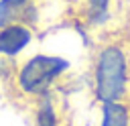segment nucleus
<instances>
[{
	"mask_svg": "<svg viewBox=\"0 0 130 126\" xmlns=\"http://www.w3.org/2000/svg\"><path fill=\"white\" fill-rule=\"evenodd\" d=\"M91 91L100 104L126 102L130 96V45L108 41L91 59Z\"/></svg>",
	"mask_w": 130,
	"mask_h": 126,
	"instance_id": "nucleus-1",
	"label": "nucleus"
},
{
	"mask_svg": "<svg viewBox=\"0 0 130 126\" xmlns=\"http://www.w3.org/2000/svg\"><path fill=\"white\" fill-rule=\"evenodd\" d=\"M67 71H69L67 59L49 53H35L14 69L8 81L12 91L20 100L30 104L41 96L53 93L57 83L67 75Z\"/></svg>",
	"mask_w": 130,
	"mask_h": 126,
	"instance_id": "nucleus-2",
	"label": "nucleus"
},
{
	"mask_svg": "<svg viewBox=\"0 0 130 126\" xmlns=\"http://www.w3.org/2000/svg\"><path fill=\"white\" fill-rule=\"evenodd\" d=\"M39 22L37 0H0V26L26 24L35 26Z\"/></svg>",
	"mask_w": 130,
	"mask_h": 126,
	"instance_id": "nucleus-3",
	"label": "nucleus"
},
{
	"mask_svg": "<svg viewBox=\"0 0 130 126\" xmlns=\"http://www.w3.org/2000/svg\"><path fill=\"white\" fill-rule=\"evenodd\" d=\"M35 39L32 26L26 24H8L0 26V57L16 59Z\"/></svg>",
	"mask_w": 130,
	"mask_h": 126,
	"instance_id": "nucleus-4",
	"label": "nucleus"
},
{
	"mask_svg": "<svg viewBox=\"0 0 130 126\" xmlns=\"http://www.w3.org/2000/svg\"><path fill=\"white\" fill-rule=\"evenodd\" d=\"M30 116L32 126H63V116L59 110V102L55 100V91L30 102Z\"/></svg>",
	"mask_w": 130,
	"mask_h": 126,
	"instance_id": "nucleus-5",
	"label": "nucleus"
},
{
	"mask_svg": "<svg viewBox=\"0 0 130 126\" xmlns=\"http://www.w3.org/2000/svg\"><path fill=\"white\" fill-rule=\"evenodd\" d=\"M81 12L89 28H102L114 16V0H81Z\"/></svg>",
	"mask_w": 130,
	"mask_h": 126,
	"instance_id": "nucleus-6",
	"label": "nucleus"
},
{
	"mask_svg": "<svg viewBox=\"0 0 130 126\" xmlns=\"http://www.w3.org/2000/svg\"><path fill=\"white\" fill-rule=\"evenodd\" d=\"M100 126H130V106H128V102L102 104Z\"/></svg>",
	"mask_w": 130,
	"mask_h": 126,
	"instance_id": "nucleus-7",
	"label": "nucleus"
}]
</instances>
